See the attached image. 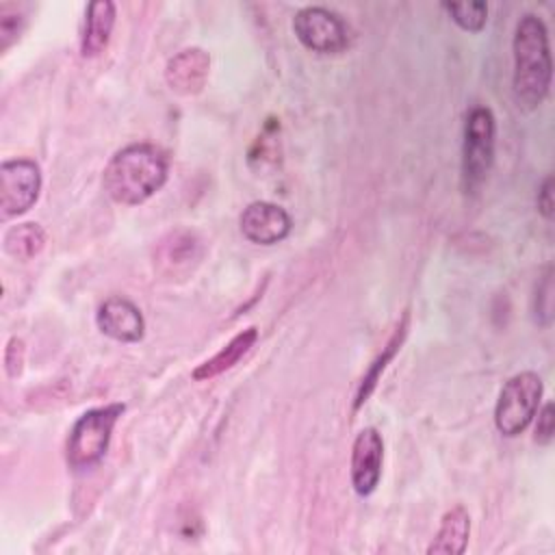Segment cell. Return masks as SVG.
Masks as SVG:
<instances>
[{
  "label": "cell",
  "mask_w": 555,
  "mask_h": 555,
  "mask_svg": "<svg viewBox=\"0 0 555 555\" xmlns=\"http://www.w3.org/2000/svg\"><path fill=\"white\" fill-rule=\"evenodd\" d=\"M26 26V13L20 4L4 2L0 7V52H7L22 35Z\"/></svg>",
  "instance_id": "d6986e66"
},
{
  "label": "cell",
  "mask_w": 555,
  "mask_h": 555,
  "mask_svg": "<svg viewBox=\"0 0 555 555\" xmlns=\"http://www.w3.org/2000/svg\"><path fill=\"white\" fill-rule=\"evenodd\" d=\"M98 330L117 343H139L145 334V319L134 301L113 295L98 306Z\"/></svg>",
  "instance_id": "7c38bea8"
},
{
  "label": "cell",
  "mask_w": 555,
  "mask_h": 555,
  "mask_svg": "<svg viewBox=\"0 0 555 555\" xmlns=\"http://www.w3.org/2000/svg\"><path fill=\"white\" fill-rule=\"evenodd\" d=\"M542 392L544 384L535 371H522L512 375L503 384L494 405V427L499 429V434H503L505 438L520 436L535 418Z\"/></svg>",
  "instance_id": "5b68a950"
},
{
  "label": "cell",
  "mask_w": 555,
  "mask_h": 555,
  "mask_svg": "<svg viewBox=\"0 0 555 555\" xmlns=\"http://www.w3.org/2000/svg\"><path fill=\"white\" fill-rule=\"evenodd\" d=\"M41 193V169L33 158H11L0 165L2 219L28 212Z\"/></svg>",
  "instance_id": "52a82bcc"
},
{
  "label": "cell",
  "mask_w": 555,
  "mask_h": 555,
  "mask_svg": "<svg viewBox=\"0 0 555 555\" xmlns=\"http://www.w3.org/2000/svg\"><path fill=\"white\" fill-rule=\"evenodd\" d=\"M46 247V232L35 221L11 225L2 236V249L15 260H33Z\"/></svg>",
  "instance_id": "e0dca14e"
},
{
  "label": "cell",
  "mask_w": 555,
  "mask_h": 555,
  "mask_svg": "<svg viewBox=\"0 0 555 555\" xmlns=\"http://www.w3.org/2000/svg\"><path fill=\"white\" fill-rule=\"evenodd\" d=\"M293 33L304 48L317 54H340L349 46L347 24L325 7L299 9L293 17Z\"/></svg>",
  "instance_id": "8992f818"
},
{
  "label": "cell",
  "mask_w": 555,
  "mask_h": 555,
  "mask_svg": "<svg viewBox=\"0 0 555 555\" xmlns=\"http://www.w3.org/2000/svg\"><path fill=\"white\" fill-rule=\"evenodd\" d=\"M24 356H26V347L24 340L13 336L9 338L7 347H4V371L9 377H20L22 369H24Z\"/></svg>",
  "instance_id": "7402d4cb"
},
{
  "label": "cell",
  "mask_w": 555,
  "mask_h": 555,
  "mask_svg": "<svg viewBox=\"0 0 555 555\" xmlns=\"http://www.w3.org/2000/svg\"><path fill=\"white\" fill-rule=\"evenodd\" d=\"M204 254L202 241L191 230H173L165 234L154 254V267L160 275L173 280L191 273Z\"/></svg>",
  "instance_id": "30bf717a"
},
{
  "label": "cell",
  "mask_w": 555,
  "mask_h": 555,
  "mask_svg": "<svg viewBox=\"0 0 555 555\" xmlns=\"http://www.w3.org/2000/svg\"><path fill=\"white\" fill-rule=\"evenodd\" d=\"M512 91L520 108H538L551 91L553 63L546 24L535 13H525L514 30Z\"/></svg>",
  "instance_id": "7a4b0ae2"
},
{
  "label": "cell",
  "mask_w": 555,
  "mask_h": 555,
  "mask_svg": "<svg viewBox=\"0 0 555 555\" xmlns=\"http://www.w3.org/2000/svg\"><path fill=\"white\" fill-rule=\"evenodd\" d=\"M258 340V327H247V330H241L236 336H232L212 358L204 360L202 364H197L193 369V379L195 382H206V379H212L221 373H225L228 369H232Z\"/></svg>",
  "instance_id": "2e32d148"
},
{
  "label": "cell",
  "mask_w": 555,
  "mask_h": 555,
  "mask_svg": "<svg viewBox=\"0 0 555 555\" xmlns=\"http://www.w3.org/2000/svg\"><path fill=\"white\" fill-rule=\"evenodd\" d=\"M124 403H106L82 412L69 429L65 457L74 470H85L102 462L117 421L121 418Z\"/></svg>",
  "instance_id": "3957f363"
},
{
  "label": "cell",
  "mask_w": 555,
  "mask_h": 555,
  "mask_svg": "<svg viewBox=\"0 0 555 555\" xmlns=\"http://www.w3.org/2000/svg\"><path fill=\"white\" fill-rule=\"evenodd\" d=\"M442 9L466 33H479L488 22V4L481 2V0H475V2H442Z\"/></svg>",
  "instance_id": "ac0fdd59"
},
{
  "label": "cell",
  "mask_w": 555,
  "mask_h": 555,
  "mask_svg": "<svg viewBox=\"0 0 555 555\" xmlns=\"http://www.w3.org/2000/svg\"><path fill=\"white\" fill-rule=\"evenodd\" d=\"M470 538V514L464 505H455L444 512L434 540L427 546V555H462Z\"/></svg>",
  "instance_id": "9a60e30c"
},
{
  "label": "cell",
  "mask_w": 555,
  "mask_h": 555,
  "mask_svg": "<svg viewBox=\"0 0 555 555\" xmlns=\"http://www.w3.org/2000/svg\"><path fill=\"white\" fill-rule=\"evenodd\" d=\"M538 421L533 427V440L540 447H548L555 438V405L553 401H546L542 408H538Z\"/></svg>",
  "instance_id": "44dd1931"
},
{
  "label": "cell",
  "mask_w": 555,
  "mask_h": 555,
  "mask_svg": "<svg viewBox=\"0 0 555 555\" xmlns=\"http://www.w3.org/2000/svg\"><path fill=\"white\" fill-rule=\"evenodd\" d=\"M408 327H410V312H403V317L397 323L395 332L390 334V338L386 340L382 351L373 358V362L369 364L366 373L362 375V379L358 384V390H356V397H353V412H358L369 401V397L373 395L377 382L382 379V373L392 362V358L399 353V349H401V345H403V340L408 336Z\"/></svg>",
  "instance_id": "5bb4252c"
},
{
  "label": "cell",
  "mask_w": 555,
  "mask_h": 555,
  "mask_svg": "<svg viewBox=\"0 0 555 555\" xmlns=\"http://www.w3.org/2000/svg\"><path fill=\"white\" fill-rule=\"evenodd\" d=\"M535 204H538V212L544 217V219H553V208H555V202H553V176H546L542 180V184L538 186V197H535Z\"/></svg>",
  "instance_id": "603a6c76"
},
{
  "label": "cell",
  "mask_w": 555,
  "mask_h": 555,
  "mask_svg": "<svg viewBox=\"0 0 555 555\" xmlns=\"http://www.w3.org/2000/svg\"><path fill=\"white\" fill-rule=\"evenodd\" d=\"M169 158L154 143H130L113 154L102 173L106 195L121 206H139L163 189Z\"/></svg>",
  "instance_id": "6da1fadb"
},
{
  "label": "cell",
  "mask_w": 555,
  "mask_h": 555,
  "mask_svg": "<svg viewBox=\"0 0 555 555\" xmlns=\"http://www.w3.org/2000/svg\"><path fill=\"white\" fill-rule=\"evenodd\" d=\"M535 321L542 327H548L553 321V269L546 267L544 275L538 280L535 286Z\"/></svg>",
  "instance_id": "ffe728a7"
},
{
  "label": "cell",
  "mask_w": 555,
  "mask_h": 555,
  "mask_svg": "<svg viewBox=\"0 0 555 555\" xmlns=\"http://www.w3.org/2000/svg\"><path fill=\"white\" fill-rule=\"evenodd\" d=\"M115 17H117V9L111 0H93L87 4L85 26L80 35L82 59H95L106 50L115 28Z\"/></svg>",
  "instance_id": "4fadbf2b"
},
{
  "label": "cell",
  "mask_w": 555,
  "mask_h": 555,
  "mask_svg": "<svg viewBox=\"0 0 555 555\" xmlns=\"http://www.w3.org/2000/svg\"><path fill=\"white\" fill-rule=\"evenodd\" d=\"M496 119L488 106H473L464 121L462 141V184L466 193H477L494 163Z\"/></svg>",
  "instance_id": "277c9868"
},
{
  "label": "cell",
  "mask_w": 555,
  "mask_h": 555,
  "mask_svg": "<svg viewBox=\"0 0 555 555\" xmlns=\"http://www.w3.org/2000/svg\"><path fill=\"white\" fill-rule=\"evenodd\" d=\"M384 464V438L375 427H364L356 434L351 444V486L356 494L369 496L375 492L382 479Z\"/></svg>",
  "instance_id": "9c48e42d"
},
{
  "label": "cell",
  "mask_w": 555,
  "mask_h": 555,
  "mask_svg": "<svg viewBox=\"0 0 555 555\" xmlns=\"http://www.w3.org/2000/svg\"><path fill=\"white\" fill-rule=\"evenodd\" d=\"M238 228L249 243L267 247L284 241L291 234L293 219L282 206L256 199L243 208L238 217Z\"/></svg>",
  "instance_id": "ba28073f"
},
{
  "label": "cell",
  "mask_w": 555,
  "mask_h": 555,
  "mask_svg": "<svg viewBox=\"0 0 555 555\" xmlns=\"http://www.w3.org/2000/svg\"><path fill=\"white\" fill-rule=\"evenodd\" d=\"M208 74H210V54L197 46L176 52L165 65L167 87L182 98L202 93L208 82Z\"/></svg>",
  "instance_id": "8fae6325"
}]
</instances>
